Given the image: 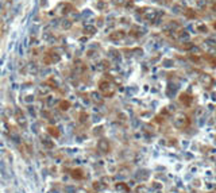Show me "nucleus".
<instances>
[{
    "label": "nucleus",
    "instance_id": "obj_6",
    "mask_svg": "<svg viewBox=\"0 0 216 193\" xmlns=\"http://www.w3.org/2000/svg\"><path fill=\"white\" fill-rule=\"evenodd\" d=\"M123 36H124V32H123V31H116V32H115V34L112 35V39H122Z\"/></svg>",
    "mask_w": 216,
    "mask_h": 193
},
{
    "label": "nucleus",
    "instance_id": "obj_1",
    "mask_svg": "<svg viewBox=\"0 0 216 193\" xmlns=\"http://www.w3.org/2000/svg\"><path fill=\"white\" fill-rule=\"evenodd\" d=\"M186 123H188V120H186L185 115H178V116L174 119V124L177 126V127H184Z\"/></svg>",
    "mask_w": 216,
    "mask_h": 193
},
{
    "label": "nucleus",
    "instance_id": "obj_4",
    "mask_svg": "<svg viewBox=\"0 0 216 193\" xmlns=\"http://www.w3.org/2000/svg\"><path fill=\"white\" fill-rule=\"evenodd\" d=\"M201 82L204 84L205 86H208V85H211L212 84V77L209 76V74H201Z\"/></svg>",
    "mask_w": 216,
    "mask_h": 193
},
{
    "label": "nucleus",
    "instance_id": "obj_9",
    "mask_svg": "<svg viewBox=\"0 0 216 193\" xmlns=\"http://www.w3.org/2000/svg\"><path fill=\"white\" fill-rule=\"evenodd\" d=\"M199 31H203V32H207V26L205 25H199Z\"/></svg>",
    "mask_w": 216,
    "mask_h": 193
},
{
    "label": "nucleus",
    "instance_id": "obj_10",
    "mask_svg": "<svg viewBox=\"0 0 216 193\" xmlns=\"http://www.w3.org/2000/svg\"><path fill=\"white\" fill-rule=\"evenodd\" d=\"M164 64H165V66H172L173 65V61H168V60H166Z\"/></svg>",
    "mask_w": 216,
    "mask_h": 193
},
{
    "label": "nucleus",
    "instance_id": "obj_11",
    "mask_svg": "<svg viewBox=\"0 0 216 193\" xmlns=\"http://www.w3.org/2000/svg\"><path fill=\"white\" fill-rule=\"evenodd\" d=\"M212 10H213V11H215V12H216V1H215V3H213V4H212Z\"/></svg>",
    "mask_w": 216,
    "mask_h": 193
},
{
    "label": "nucleus",
    "instance_id": "obj_5",
    "mask_svg": "<svg viewBox=\"0 0 216 193\" xmlns=\"http://www.w3.org/2000/svg\"><path fill=\"white\" fill-rule=\"evenodd\" d=\"M189 32L188 31H185V30H182V31H178V39L180 41H182V42H186L188 39H189Z\"/></svg>",
    "mask_w": 216,
    "mask_h": 193
},
{
    "label": "nucleus",
    "instance_id": "obj_7",
    "mask_svg": "<svg viewBox=\"0 0 216 193\" xmlns=\"http://www.w3.org/2000/svg\"><path fill=\"white\" fill-rule=\"evenodd\" d=\"M185 15L188 16V18H192V19H195L196 18V12L193 10H190V8H188V10L185 11Z\"/></svg>",
    "mask_w": 216,
    "mask_h": 193
},
{
    "label": "nucleus",
    "instance_id": "obj_12",
    "mask_svg": "<svg viewBox=\"0 0 216 193\" xmlns=\"http://www.w3.org/2000/svg\"><path fill=\"white\" fill-rule=\"evenodd\" d=\"M213 29H215V30H216V22H215V23H213Z\"/></svg>",
    "mask_w": 216,
    "mask_h": 193
},
{
    "label": "nucleus",
    "instance_id": "obj_3",
    "mask_svg": "<svg viewBox=\"0 0 216 193\" xmlns=\"http://www.w3.org/2000/svg\"><path fill=\"white\" fill-rule=\"evenodd\" d=\"M180 101L182 103V104H185V105H190V103H192V96H189L188 93H184V95H181L180 96Z\"/></svg>",
    "mask_w": 216,
    "mask_h": 193
},
{
    "label": "nucleus",
    "instance_id": "obj_2",
    "mask_svg": "<svg viewBox=\"0 0 216 193\" xmlns=\"http://www.w3.org/2000/svg\"><path fill=\"white\" fill-rule=\"evenodd\" d=\"M144 16H146L147 21H155V18H157V11L149 8V10H146V12H144Z\"/></svg>",
    "mask_w": 216,
    "mask_h": 193
},
{
    "label": "nucleus",
    "instance_id": "obj_8",
    "mask_svg": "<svg viewBox=\"0 0 216 193\" xmlns=\"http://www.w3.org/2000/svg\"><path fill=\"white\" fill-rule=\"evenodd\" d=\"M158 4H162V5H169L172 3V0H155Z\"/></svg>",
    "mask_w": 216,
    "mask_h": 193
}]
</instances>
